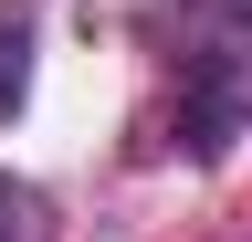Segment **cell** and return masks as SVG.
Listing matches in <instances>:
<instances>
[{
  "label": "cell",
  "instance_id": "cell-1",
  "mask_svg": "<svg viewBox=\"0 0 252 242\" xmlns=\"http://www.w3.org/2000/svg\"><path fill=\"white\" fill-rule=\"evenodd\" d=\"M0 242H42V190L0 169Z\"/></svg>",
  "mask_w": 252,
  "mask_h": 242
},
{
  "label": "cell",
  "instance_id": "cell-2",
  "mask_svg": "<svg viewBox=\"0 0 252 242\" xmlns=\"http://www.w3.org/2000/svg\"><path fill=\"white\" fill-rule=\"evenodd\" d=\"M21 84H32V32H11V21H0V116L21 105Z\"/></svg>",
  "mask_w": 252,
  "mask_h": 242
},
{
  "label": "cell",
  "instance_id": "cell-3",
  "mask_svg": "<svg viewBox=\"0 0 252 242\" xmlns=\"http://www.w3.org/2000/svg\"><path fill=\"white\" fill-rule=\"evenodd\" d=\"M231 11H252V0H231Z\"/></svg>",
  "mask_w": 252,
  "mask_h": 242
}]
</instances>
